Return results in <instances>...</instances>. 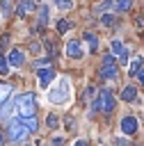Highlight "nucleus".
<instances>
[{"mask_svg": "<svg viewBox=\"0 0 144 146\" xmlns=\"http://www.w3.org/2000/svg\"><path fill=\"white\" fill-rule=\"evenodd\" d=\"M48 100L55 103V105H64V103L71 100V82H69V78H59L57 87L48 89Z\"/></svg>", "mask_w": 144, "mask_h": 146, "instance_id": "f257e3e1", "label": "nucleus"}, {"mask_svg": "<svg viewBox=\"0 0 144 146\" xmlns=\"http://www.w3.org/2000/svg\"><path fill=\"white\" fill-rule=\"evenodd\" d=\"M16 100V107L14 112H18L21 119H30V116H37V96L34 94H21Z\"/></svg>", "mask_w": 144, "mask_h": 146, "instance_id": "f03ea898", "label": "nucleus"}, {"mask_svg": "<svg viewBox=\"0 0 144 146\" xmlns=\"http://www.w3.org/2000/svg\"><path fill=\"white\" fill-rule=\"evenodd\" d=\"M114 105H117V100H114V96H112V91L110 89H101L98 91V98L91 103V110H89V114H94V112H112L114 110Z\"/></svg>", "mask_w": 144, "mask_h": 146, "instance_id": "7ed1b4c3", "label": "nucleus"}, {"mask_svg": "<svg viewBox=\"0 0 144 146\" xmlns=\"http://www.w3.org/2000/svg\"><path fill=\"white\" fill-rule=\"evenodd\" d=\"M27 135H30V130L23 125L21 119H18V121H9V125H7V137H9L11 144H21V141H25Z\"/></svg>", "mask_w": 144, "mask_h": 146, "instance_id": "20e7f679", "label": "nucleus"}, {"mask_svg": "<svg viewBox=\"0 0 144 146\" xmlns=\"http://www.w3.org/2000/svg\"><path fill=\"white\" fill-rule=\"evenodd\" d=\"M101 78H103V80H114V78H117V62H114V55H105V57H103Z\"/></svg>", "mask_w": 144, "mask_h": 146, "instance_id": "39448f33", "label": "nucleus"}, {"mask_svg": "<svg viewBox=\"0 0 144 146\" xmlns=\"http://www.w3.org/2000/svg\"><path fill=\"white\" fill-rule=\"evenodd\" d=\"M37 78H39V87H41V89H48L50 82L55 80V68H53V66L37 68Z\"/></svg>", "mask_w": 144, "mask_h": 146, "instance_id": "423d86ee", "label": "nucleus"}, {"mask_svg": "<svg viewBox=\"0 0 144 146\" xmlns=\"http://www.w3.org/2000/svg\"><path fill=\"white\" fill-rule=\"evenodd\" d=\"M7 62H9V66H23L25 64V52L21 48H14V50H9Z\"/></svg>", "mask_w": 144, "mask_h": 146, "instance_id": "0eeeda50", "label": "nucleus"}, {"mask_svg": "<svg viewBox=\"0 0 144 146\" xmlns=\"http://www.w3.org/2000/svg\"><path fill=\"white\" fill-rule=\"evenodd\" d=\"M121 132L123 135H135L137 132V119L135 116H123L121 119Z\"/></svg>", "mask_w": 144, "mask_h": 146, "instance_id": "6e6552de", "label": "nucleus"}, {"mask_svg": "<svg viewBox=\"0 0 144 146\" xmlns=\"http://www.w3.org/2000/svg\"><path fill=\"white\" fill-rule=\"evenodd\" d=\"M66 55L73 57V59H80V57L85 55L82 43H80V41H69V43H66Z\"/></svg>", "mask_w": 144, "mask_h": 146, "instance_id": "1a4fd4ad", "label": "nucleus"}, {"mask_svg": "<svg viewBox=\"0 0 144 146\" xmlns=\"http://www.w3.org/2000/svg\"><path fill=\"white\" fill-rule=\"evenodd\" d=\"M121 100H126V103H135V100H137V89H135L133 84H126V87L121 89Z\"/></svg>", "mask_w": 144, "mask_h": 146, "instance_id": "9d476101", "label": "nucleus"}, {"mask_svg": "<svg viewBox=\"0 0 144 146\" xmlns=\"http://www.w3.org/2000/svg\"><path fill=\"white\" fill-rule=\"evenodd\" d=\"M34 9H37V2H34V0H21V5H18V16H25V14L34 11Z\"/></svg>", "mask_w": 144, "mask_h": 146, "instance_id": "9b49d317", "label": "nucleus"}, {"mask_svg": "<svg viewBox=\"0 0 144 146\" xmlns=\"http://www.w3.org/2000/svg\"><path fill=\"white\" fill-rule=\"evenodd\" d=\"M48 18H50V9H48L46 5H41V7H39V30H43V27H46Z\"/></svg>", "mask_w": 144, "mask_h": 146, "instance_id": "f8f14e48", "label": "nucleus"}, {"mask_svg": "<svg viewBox=\"0 0 144 146\" xmlns=\"http://www.w3.org/2000/svg\"><path fill=\"white\" fill-rule=\"evenodd\" d=\"M85 41H87V46H89V52H96V48H98V36H96L94 32H85Z\"/></svg>", "mask_w": 144, "mask_h": 146, "instance_id": "ddd939ff", "label": "nucleus"}, {"mask_svg": "<svg viewBox=\"0 0 144 146\" xmlns=\"http://www.w3.org/2000/svg\"><path fill=\"white\" fill-rule=\"evenodd\" d=\"M11 91H14V87H11V84L0 82V105H2V103H7V98L11 96Z\"/></svg>", "mask_w": 144, "mask_h": 146, "instance_id": "4468645a", "label": "nucleus"}, {"mask_svg": "<svg viewBox=\"0 0 144 146\" xmlns=\"http://www.w3.org/2000/svg\"><path fill=\"white\" fill-rule=\"evenodd\" d=\"M14 107H16V100H11V103H2V105H0V119H7V116L14 112Z\"/></svg>", "mask_w": 144, "mask_h": 146, "instance_id": "2eb2a0df", "label": "nucleus"}, {"mask_svg": "<svg viewBox=\"0 0 144 146\" xmlns=\"http://www.w3.org/2000/svg\"><path fill=\"white\" fill-rule=\"evenodd\" d=\"M23 121V125L30 130V132H37V128H39V121H37V116H30V119H21Z\"/></svg>", "mask_w": 144, "mask_h": 146, "instance_id": "dca6fc26", "label": "nucleus"}, {"mask_svg": "<svg viewBox=\"0 0 144 146\" xmlns=\"http://www.w3.org/2000/svg\"><path fill=\"white\" fill-rule=\"evenodd\" d=\"M139 68H142V57H135V59L128 64V73H130V75H137Z\"/></svg>", "mask_w": 144, "mask_h": 146, "instance_id": "f3484780", "label": "nucleus"}, {"mask_svg": "<svg viewBox=\"0 0 144 146\" xmlns=\"http://www.w3.org/2000/svg\"><path fill=\"white\" fill-rule=\"evenodd\" d=\"M0 11H2V16H11V11H14L11 0H2V2H0Z\"/></svg>", "mask_w": 144, "mask_h": 146, "instance_id": "a211bd4d", "label": "nucleus"}, {"mask_svg": "<svg viewBox=\"0 0 144 146\" xmlns=\"http://www.w3.org/2000/svg\"><path fill=\"white\" fill-rule=\"evenodd\" d=\"M110 48H112V55H117V57H119V55H121V52L126 50V48H123V43H121L119 39H114V41L110 43Z\"/></svg>", "mask_w": 144, "mask_h": 146, "instance_id": "6ab92c4d", "label": "nucleus"}, {"mask_svg": "<svg viewBox=\"0 0 144 146\" xmlns=\"http://www.w3.org/2000/svg\"><path fill=\"white\" fill-rule=\"evenodd\" d=\"M46 125H48V128H57V125H59V116L50 112V114L46 116Z\"/></svg>", "mask_w": 144, "mask_h": 146, "instance_id": "aec40b11", "label": "nucleus"}, {"mask_svg": "<svg viewBox=\"0 0 144 146\" xmlns=\"http://www.w3.org/2000/svg\"><path fill=\"white\" fill-rule=\"evenodd\" d=\"M53 2H55V7L62 9V11H66V9L73 7V0H53Z\"/></svg>", "mask_w": 144, "mask_h": 146, "instance_id": "412c9836", "label": "nucleus"}, {"mask_svg": "<svg viewBox=\"0 0 144 146\" xmlns=\"http://www.w3.org/2000/svg\"><path fill=\"white\" fill-rule=\"evenodd\" d=\"M133 7V0H117V11H128Z\"/></svg>", "mask_w": 144, "mask_h": 146, "instance_id": "4be33fe9", "label": "nucleus"}, {"mask_svg": "<svg viewBox=\"0 0 144 146\" xmlns=\"http://www.w3.org/2000/svg\"><path fill=\"white\" fill-rule=\"evenodd\" d=\"M9 73V62H7V57L0 52V75H7Z\"/></svg>", "mask_w": 144, "mask_h": 146, "instance_id": "5701e85b", "label": "nucleus"}, {"mask_svg": "<svg viewBox=\"0 0 144 146\" xmlns=\"http://www.w3.org/2000/svg\"><path fill=\"white\" fill-rule=\"evenodd\" d=\"M69 27H71V23H69V21H64V18L57 23V32H59V34H66V32H69Z\"/></svg>", "mask_w": 144, "mask_h": 146, "instance_id": "b1692460", "label": "nucleus"}, {"mask_svg": "<svg viewBox=\"0 0 144 146\" xmlns=\"http://www.w3.org/2000/svg\"><path fill=\"white\" fill-rule=\"evenodd\" d=\"M101 23H103V25H112V23H114V16H112V14H103V16H101Z\"/></svg>", "mask_w": 144, "mask_h": 146, "instance_id": "393cba45", "label": "nucleus"}, {"mask_svg": "<svg viewBox=\"0 0 144 146\" xmlns=\"http://www.w3.org/2000/svg\"><path fill=\"white\" fill-rule=\"evenodd\" d=\"M46 66H50V59H37L34 62V71L37 68H46Z\"/></svg>", "mask_w": 144, "mask_h": 146, "instance_id": "a878e982", "label": "nucleus"}, {"mask_svg": "<svg viewBox=\"0 0 144 146\" xmlns=\"http://www.w3.org/2000/svg\"><path fill=\"white\" fill-rule=\"evenodd\" d=\"M135 25H137L139 30H144V14H139V16H135Z\"/></svg>", "mask_w": 144, "mask_h": 146, "instance_id": "bb28decb", "label": "nucleus"}, {"mask_svg": "<svg viewBox=\"0 0 144 146\" xmlns=\"http://www.w3.org/2000/svg\"><path fill=\"white\" fill-rule=\"evenodd\" d=\"M107 7H112V0H105V2H101V5L96 7V11H103V9H107Z\"/></svg>", "mask_w": 144, "mask_h": 146, "instance_id": "cd10ccee", "label": "nucleus"}, {"mask_svg": "<svg viewBox=\"0 0 144 146\" xmlns=\"http://www.w3.org/2000/svg\"><path fill=\"white\" fill-rule=\"evenodd\" d=\"M94 94H96V87H87V91H85V98L89 100V98H94Z\"/></svg>", "mask_w": 144, "mask_h": 146, "instance_id": "c85d7f7f", "label": "nucleus"}, {"mask_svg": "<svg viewBox=\"0 0 144 146\" xmlns=\"http://www.w3.org/2000/svg\"><path fill=\"white\" fill-rule=\"evenodd\" d=\"M66 128H69V130H71V128H75V119H73V116H69V119H66Z\"/></svg>", "mask_w": 144, "mask_h": 146, "instance_id": "c756f323", "label": "nucleus"}, {"mask_svg": "<svg viewBox=\"0 0 144 146\" xmlns=\"http://www.w3.org/2000/svg\"><path fill=\"white\" fill-rule=\"evenodd\" d=\"M137 78H139V82L144 84V68H139V71H137Z\"/></svg>", "mask_w": 144, "mask_h": 146, "instance_id": "7c9ffc66", "label": "nucleus"}, {"mask_svg": "<svg viewBox=\"0 0 144 146\" xmlns=\"http://www.w3.org/2000/svg\"><path fill=\"white\" fill-rule=\"evenodd\" d=\"M30 48H32V50H37V55H39V52H41V46H39V43H32V46H30Z\"/></svg>", "mask_w": 144, "mask_h": 146, "instance_id": "2f4dec72", "label": "nucleus"}, {"mask_svg": "<svg viewBox=\"0 0 144 146\" xmlns=\"http://www.w3.org/2000/svg\"><path fill=\"white\" fill-rule=\"evenodd\" d=\"M53 146H62V137H55L53 139Z\"/></svg>", "mask_w": 144, "mask_h": 146, "instance_id": "473e14b6", "label": "nucleus"}, {"mask_svg": "<svg viewBox=\"0 0 144 146\" xmlns=\"http://www.w3.org/2000/svg\"><path fill=\"white\" fill-rule=\"evenodd\" d=\"M114 146H126V141H123V139H117V141H114Z\"/></svg>", "mask_w": 144, "mask_h": 146, "instance_id": "72a5a7b5", "label": "nucleus"}, {"mask_svg": "<svg viewBox=\"0 0 144 146\" xmlns=\"http://www.w3.org/2000/svg\"><path fill=\"white\" fill-rule=\"evenodd\" d=\"M73 146H87V141H82V139H78V141H75Z\"/></svg>", "mask_w": 144, "mask_h": 146, "instance_id": "f704fd0d", "label": "nucleus"}, {"mask_svg": "<svg viewBox=\"0 0 144 146\" xmlns=\"http://www.w3.org/2000/svg\"><path fill=\"white\" fill-rule=\"evenodd\" d=\"M0 146H5V139H2V135H0Z\"/></svg>", "mask_w": 144, "mask_h": 146, "instance_id": "c9c22d12", "label": "nucleus"}, {"mask_svg": "<svg viewBox=\"0 0 144 146\" xmlns=\"http://www.w3.org/2000/svg\"><path fill=\"white\" fill-rule=\"evenodd\" d=\"M34 2H37V0H34Z\"/></svg>", "mask_w": 144, "mask_h": 146, "instance_id": "e433bc0d", "label": "nucleus"}]
</instances>
